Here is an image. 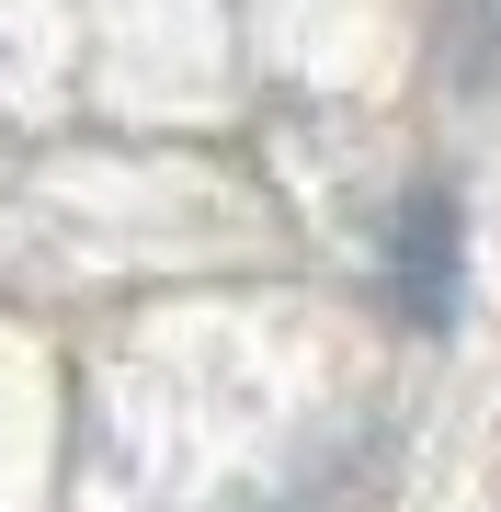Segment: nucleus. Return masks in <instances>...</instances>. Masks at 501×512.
Returning <instances> with one entry per match:
<instances>
[{
	"mask_svg": "<svg viewBox=\"0 0 501 512\" xmlns=\"http://www.w3.org/2000/svg\"><path fill=\"white\" fill-rule=\"evenodd\" d=\"M456 205L445 194H410V217H399V308L422 319V330H445L456 319Z\"/></svg>",
	"mask_w": 501,
	"mask_h": 512,
	"instance_id": "f257e3e1",
	"label": "nucleus"
}]
</instances>
